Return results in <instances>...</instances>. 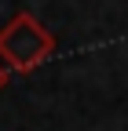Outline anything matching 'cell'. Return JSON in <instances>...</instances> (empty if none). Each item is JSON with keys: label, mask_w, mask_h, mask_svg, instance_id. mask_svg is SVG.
<instances>
[{"label": "cell", "mask_w": 128, "mask_h": 131, "mask_svg": "<svg viewBox=\"0 0 128 131\" xmlns=\"http://www.w3.org/2000/svg\"><path fill=\"white\" fill-rule=\"evenodd\" d=\"M55 55V37L29 11H19L0 29V66L7 73H33Z\"/></svg>", "instance_id": "1"}, {"label": "cell", "mask_w": 128, "mask_h": 131, "mask_svg": "<svg viewBox=\"0 0 128 131\" xmlns=\"http://www.w3.org/2000/svg\"><path fill=\"white\" fill-rule=\"evenodd\" d=\"M7 80H11V73L4 69V66H0V91H4V88H7Z\"/></svg>", "instance_id": "2"}]
</instances>
